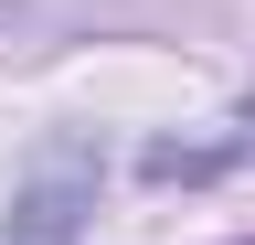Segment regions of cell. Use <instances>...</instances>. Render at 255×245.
<instances>
[{
	"label": "cell",
	"mask_w": 255,
	"mask_h": 245,
	"mask_svg": "<svg viewBox=\"0 0 255 245\" xmlns=\"http://www.w3.org/2000/svg\"><path fill=\"white\" fill-rule=\"evenodd\" d=\"M96 181H107V160H96V139H43L11 192V224H0V245H85L96 224Z\"/></svg>",
	"instance_id": "6da1fadb"
}]
</instances>
